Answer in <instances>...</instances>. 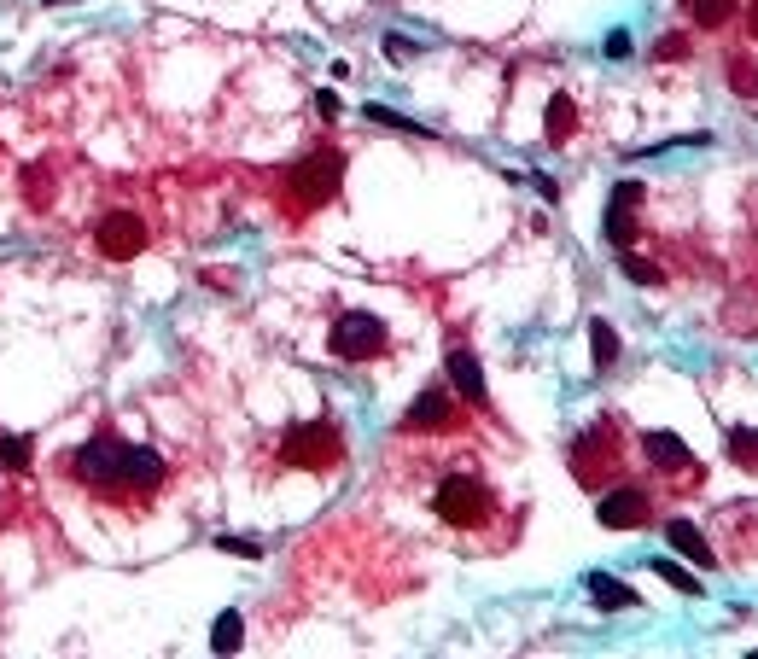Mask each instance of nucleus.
I'll return each instance as SVG.
<instances>
[{
  "label": "nucleus",
  "instance_id": "c85d7f7f",
  "mask_svg": "<svg viewBox=\"0 0 758 659\" xmlns=\"http://www.w3.org/2000/svg\"><path fill=\"white\" fill-rule=\"evenodd\" d=\"M607 53H613V59H624V53H630V35H607Z\"/></svg>",
  "mask_w": 758,
  "mask_h": 659
},
{
  "label": "nucleus",
  "instance_id": "ddd939ff",
  "mask_svg": "<svg viewBox=\"0 0 758 659\" xmlns=\"http://www.w3.org/2000/svg\"><path fill=\"white\" fill-rule=\"evenodd\" d=\"M665 543H671V549H677L683 560H694L700 572H712V566H718L712 543H706V531H700L694 520H671V525H665Z\"/></svg>",
  "mask_w": 758,
  "mask_h": 659
},
{
  "label": "nucleus",
  "instance_id": "b1692460",
  "mask_svg": "<svg viewBox=\"0 0 758 659\" xmlns=\"http://www.w3.org/2000/svg\"><path fill=\"white\" fill-rule=\"evenodd\" d=\"M24 193H30L35 205H47V199H53V181H47V170H30V175H24Z\"/></svg>",
  "mask_w": 758,
  "mask_h": 659
},
{
  "label": "nucleus",
  "instance_id": "5701e85b",
  "mask_svg": "<svg viewBox=\"0 0 758 659\" xmlns=\"http://www.w3.org/2000/svg\"><path fill=\"white\" fill-rule=\"evenodd\" d=\"M624 275H630V280H642V286H659V269H654V263H642L636 251H624Z\"/></svg>",
  "mask_w": 758,
  "mask_h": 659
},
{
  "label": "nucleus",
  "instance_id": "393cba45",
  "mask_svg": "<svg viewBox=\"0 0 758 659\" xmlns=\"http://www.w3.org/2000/svg\"><path fill=\"white\" fill-rule=\"evenodd\" d=\"M683 53H689V35H665V41L654 47V59H665V65H671V59H683Z\"/></svg>",
  "mask_w": 758,
  "mask_h": 659
},
{
  "label": "nucleus",
  "instance_id": "f257e3e1",
  "mask_svg": "<svg viewBox=\"0 0 758 659\" xmlns=\"http://www.w3.org/2000/svg\"><path fill=\"white\" fill-rule=\"evenodd\" d=\"M65 473L88 496L100 502H140V496H158L170 479V461L146 444H123V438H88L65 455Z\"/></svg>",
  "mask_w": 758,
  "mask_h": 659
},
{
  "label": "nucleus",
  "instance_id": "aec40b11",
  "mask_svg": "<svg viewBox=\"0 0 758 659\" xmlns=\"http://www.w3.org/2000/svg\"><path fill=\"white\" fill-rule=\"evenodd\" d=\"M654 572L665 578V584H671V590H683V595H706V590H700V578H694L689 566H677V560H665V555H659V560H654Z\"/></svg>",
  "mask_w": 758,
  "mask_h": 659
},
{
  "label": "nucleus",
  "instance_id": "20e7f679",
  "mask_svg": "<svg viewBox=\"0 0 758 659\" xmlns=\"http://www.w3.org/2000/svg\"><path fill=\"white\" fill-rule=\"evenodd\" d=\"M327 350L339 356V362H374V356H385L391 350V333H385V321L368 310H345L339 321H333V339H327Z\"/></svg>",
  "mask_w": 758,
  "mask_h": 659
},
{
  "label": "nucleus",
  "instance_id": "39448f33",
  "mask_svg": "<svg viewBox=\"0 0 758 659\" xmlns=\"http://www.w3.org/2000/svg\"><path fill=\"white\" fill-rule=\"evenodd\" d=\"M286 181H292V199L304 210L327 205V199L339 193V158H333V152H310V158H298V164L286 170Z\"/></svg>",
  "mask_w": 758,
  "mask_h": 659
},
{
  "label": "nucleus",
  "instance_id": "6ab92c4d",
  "mask_svg": "<svg viewBox=\"0 0 758 659\" xmlns=\"http://www.w3.org/2000/svg\"><path fill=\"white\" fill-rule=\"evenodd\" d=\"M240 613H222V619H216V625H210V648H216V654H240Z\"/></svg>",
  "mask_w": 758,
  "mask_h": 659
},
{
  "label": "nucleus",
  "instance_id": "1a4fd4ad",
  "mask_svg": "<svg viewBox=\"0 0 758 659\" xmlns=\"http://www.w3.org/2000/svg\"><path fill=\"white\" fill-rule=\"evenodd\" d=\"M607 444H613V426H595V432H584V438L572 444V473H578V485H595V479L613 473L619 455L607 450Z\"/></svg>",
  "mask_w": 758,
  "mask_h": 659
},
{
  "label": "nucleus",
  "instance_id": "bb28decb",
  "mask_svg": "<svg viewBox=\"0 0 758 659\" xmlns=\"http://www.w3.org/2000/svg\"><path fill=\"white\" fill-rule=\"evenodd\" d=\"M368 117L385 123V129H409V117H397V111H385V105H368Z\"/></svg>",
  "mask_w": 758,
  "mask_h": 659
},
{
  "label": "nucleus",
  "instance_id": "cd10ccee",
  "mask_svg": "<svg viewBox=\"0 0 758 659\" xmlns=\"http://www.w3.org/2000/svg\"><path fill=\"white\" fill-rule=\"evenodd\" d=\"M315 111L321 117H339V94H315Z\"/></svg>",
  "mask_w": 758,
  "mask_h": 659
},
{
  "label": "nucleus",
  "instance_id": "a211bd4d",
  "mask_svg": "<svg viewBox=\"0 0 758 659\" xmlns=\"http://www.w3.org/2000/svg\"><path fill=\"white\" fill-rule=\"evenodd\" d=\"M689 18L700 30H724L729 18H735V0H689Z\"/></svg>",
  "mask_w": 758,
  "mask_h": 659
},
{
  "label": "nucleus",
  "instance_id": "4468645a",
  "mask_svg": "<svg viewBox=\"0 0 758 659\" xmlns=\"http://www.w3.org/2000/svg\"><path fill=\"white\" fill-rule=\"evenodd\" d=\"M584 590H589V601H595V607H607V613H630V607L642 601V595L630 590V584H619L613 572H589Z\"/></svg>",
  "mask_w": 758,
  "mask_h": 659
},
{
  "label": "nucleus",
  "instance_id": "dca6fc26",
  "mask_svg": "<svg viewBox=\"0 0 758 659\" xmlns=\"http://www.w3.org/2000/svg\"><path fill=\"white\" fill-rule=\"evenodd\" d=\"M724 450L735 467H747V473H758V426H729L724 432Z\"/></svg>",
  "mask_w": 758,
  "mask_h": 659
},
{
  "label": "nucleus",
  "instance_id": "9b49d317",
  "mask_svg": "<svg viewBox=\"0 0 758 659\" xmlns=\"http://www.w3.org/2000/svg\"><path fill=\"white\" fill-rule=\"evenodd\" d=\"M444 368H449V385L461 391V403H473V409H490V385H484V368L473 362V350L449 345Z\"/></svg>",
  "mask_w": 758,
  "mask_h": 659
},
{
  "label": "nucleus",
  "instance_id": "a878e982",
  "mask_svg": "<svg viewBox=\"0 0 758 659\" xmlns=\"http://www.w3.org/2000/svg\"><path fill=\"white\" fill-rule=\"evenodd\" d=\"M216 549H228V555H240V560H257L263 549L257 543H245V537H216Z\"/></svg>",
  "mask_w": 758,
  "mask_h": 659
},
{
  "label": "nucleus",
  "instance_id": "f03ea898",
  "mask_svg": "<svg viewBox=\"0 0 758 659\" xmlns=\"http://www.w3.org/2000/svg\"><path fill=\"white\" fill-rule=\"evenodd\" d=\"M432 514L444 525H455V531H479V525L496 520V490L479 485L473 473H449L432 490Z\"/></svg>",
  "mask_w": 758,
  "mask_h": 659
},
{
  "label": "nucleus",
  "instance_id": "f3484780",
  "mask_svg": "<svg viewBox=\"0 0 758 659\" xmlns=\"http://www.w3.org/2000/svg\"><path fill=\"white\" fill-rule=\"evenodd\" d=\"M572 129H578V105H572V94H554L549 100V140L560 146V140H572Z\"/></svg>",
  "mask_w": 758,
  "mask_h": 659
},
{
  "label": "nucleus",
  "instance_id": "423d86ee",
  "mask_svg": "<svg viewBox=\"0 0 758 659\" xmlns=\"http://www.w3.org/2000/svg\"><path fill=\"white\" fill-rule=\"evenodd\" d=\"M648 514H654V502H648L642 485H613L607 496H595V520L607 531H642Z\"/></svg>",
  "mask_w": 758,
  "mask_h": 659
},
{
  "label": "nucleus",
  "instance_id": "4be33fe9",
  "mask_svg": "<svg viewBox=\"0 0 758 659\" xmlns=\"http://www.w3.org/2000/svg\"><path fill=\"white\" fill-rule=\"evenodd\" d=\"M30 438H12V432H0V467L6 473H18V467H30Z\"/></svg>",
  "mask_w": 758,
  "mask_h": 659
},
{
  "label": "nucleus",
  "instance_id": "7ed1b4c3",
  "mask_svg": "<svg viewBox=\"0 0 758 659\" xmlns=\"http://www.w3.org/2000/svg\"><path fill=\"white\" fill-rule=\"evenodd\" d=\"M280 461L286 467H310V473H327L345 461V438L333 420H292L280 432Z\"/></svg>",
  "mask_w": 758,
  "mask_h": 659
},
{
  "label": "nucleus",
  "instance_id": "2eb2a0df",
  "mask_svg": "<svg viewBox=\"0 0 758 659\" xmlns=\"http://www.w3.org/2000/svg\"><path fill=\"white\" fill-rule=\"evenodd\" d=\"M589 362H595V374H607L613 362H619V327L613 321H589Z\"/></svg>",
  "mask_w": 758,
  "mask_h": 659
},
{
  "label": "nucleus",
  "instance_id": "9d476101",
  "mask_svg": "<svg viewBox=\"0 0 758 659\" xmlns=\"http://www.w3.org/2000/svg\"><path fill=\"white\" fill-rule=\"evenodd\" d=\"M449 426H455V391H444V385L420 391L414 409L403 415V432H449Z\"/></svg>",
  "mask_w": 758,
  "mask_h": 659
},
{
  "label": "nucleus",
  "instance_id": "c756f323",
  "mask_svg": "<svg viewBox=\"0 0 758 659\" xmlns=\"http://www.w3.org/2000/svg\"><path fill=\"white\" fill-rule=\"evenodd\" d=\"M747 30L758 35V0H747Z\"/></svg>",
  "mask_w": 758,
  "mask_h": 659
},
{
  "label": "nucleus",
  "instance_id": "6e6552de",
  "mask_svg": "<svg viewBox=\"0 0 758 659\" xmlns=\"http://www.w3.org/2000/svg\"><path fill=\"white\" fill-rule=\"evenodd\" d=\"M94 245H100V257H111V263H129L140 245H146V222L129 216V210H111L100 222V234H94Z\"/></svg>",
  "mask_w": 758,
  "mask_h": 659
},
{
  "label": "nucleus",
  "instance_id": "0eeeda50",
  "mask_svg": "<svg viewBox=\"0 0 758 659\" xmlns=\"http://www.w3.org/2000/svg\"><path fill=\"white\" fill-rule=\"evenodd\" d=\"M636 222H642V181H619L613 193H607V240L619 245V251H630L636 245Z\"/></svg>",
  "mask_w": 758,
  "mask_h": 659
},
{
  "label": "nucleus",
  "instance_id": "412c9836",
  "mask_svg": "<svg viewBox=\"0 0 758 659\" xmlns=\"http://www.w3.org/2000/svg\"><path fill=\"white\" fill-rule=\"evenodd\" d=\"M729 88H735L741 100H758V65L753 59H729Z\"/></svg>",
  "mask_w": 758,
  "mask_h": 659
},
{
  "label": "nucleus",
  "instance_id": "f8f14e48",
  "mask_svg": "<svg viewBox=\"0 0 758 659\" xmlns=\"http://www.w3.org/2000/svg\"><path fill=\"white\" fill-rule=\"evenodd\" d=\"M636 450H642V461H654L659 473H694V455L677 432H642Z\"/></svg>",
  "mask_w": 758,
  "mask_h": 659
}]
</instances>
